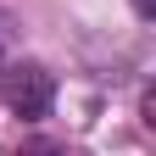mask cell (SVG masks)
Segmentation results:
<instances>
[{
  "mask_svg": "<svg viewBox=\"0 0 156 156\" xmlns=\"http://www.w3.org/2000/svg\"><path fill=\"white\" fill-rule=\"evenodd\" d=\"M50 101H56V84H50V73H45V67L23 62V67H11V73H6V106L23 117V123H39V117L50 112Z\"/></svg>",
  "mask_w": 156,
  "mask_h": 156,
  "instance_id": "6da1fadb",
  "label": "cell"
},
{
  "mask_svg": "<svg viewBox=\"0 0 156 156\" xmlns=\"http://www.w3.org/2000/svg\"><path fill=\"white\" fill-rule=\"evenodd\" d=\"M17 156H67L56 140H28V145H17Z\"/></svg>",
  "mask_w": 156,
  "mask_h": 156,
  "instance_id": "7a4b0ae2",
  "label": "cell"
},
{
  "mask_svg": "<svg viewBox=\"0 0 156 156\" xmlns=\"http://www.w3.org/2000/svg\"><path fill=\"white\" fill-rule=\"evenodd\" d=\"M128 6H134V17H140V23H151V17H156V0H128Z\"/></svg>",
  "mask_w": 156,
  "mask_h": 156,
  "instance_id": "3957f363",
  "label": "cell"
}]
</instances>
